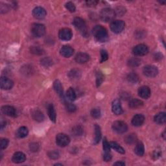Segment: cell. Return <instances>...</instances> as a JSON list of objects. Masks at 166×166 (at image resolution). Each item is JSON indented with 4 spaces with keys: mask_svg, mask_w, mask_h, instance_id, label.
Here are the masks:
<instances>
[{
    "mask_svg": "<svg viewBox=\"0 0 166 166\" xmlns=\"http://www.w3.org/2000/svg\"><path fill=\"white\" fill-rule=\"evenodd\" d=\"M92 33L94 35L95 40L99 42H105L108 40V31L102 25H96L92 30Z\"/></svg>",
    "mask_w": 166,
    "mask_h": 166,
    "instance_id": "6da1fadb",
    "label": "cell"
},
{
    "mask_svg": "<svg viewBox=\"0 0 166 166\" xmlns=\"http://www.w3.org/2000/svg\"><path fill=\"white\" fill-rule=\"evenodd\" d=\"M73 24L75 27V28L79 31L81 35L85 36V37H88V33L87 25L85 21L81 18L76 17L73 20Z\"/></svg>",
    "mask_w": 166,
    "mask_h": 166,
    "instance_id": "7a4b0ae2",
    "label": "cell"
},
{
    "mask_svg": "<svg viewBox=\"0 0 166 166\" xmlns=\"http://www.w3.org/2000/svg\"><path fill=\"white\" fill-rule=\"evenodd\" d=\"M115 16H116V13L115 11L111 8H103L100 12V18L101 20L105 22H108L112 21Z\"/></svg>",
    "mask_w": 166,
    "mask_h": 166,
    "instance_id": "3957f363",
    "label": "cell"
},
{
    "mask_svg": "<svg viewBox=\"0 0 166 166\" xmlns=\"http://www.w3.org/2000/svg\"><path fill=\"white\" fill-rule=\"evenodd\" d=\"M31 33L35 37L40 38L45 33V27L41 24H34L31 26Z\"/></svg>",
    "mask_w": 166,
    "mask_h": 166,
    "instance_id": "277c9868",
    "label": "cell"
},
{
    "mask_svg": "<svg viewBox=\"0 0 166 166\" xmlns=\"http://www.w3.org/2000/svg\"><path fill=\"white\" fill-rule=\"evenodd\" d=\"M112 130L118 134H123L128 130V126L126 123L123 121H116L112 124Z\"/></svg>",
    "mask_w": 166,
    "mask_h": 166,
    "instance_id": "5b68a950",
    "label": "cell"
},
{
    "mask_svg": "<svg viewBox=\"0 0 166 166\" xmlns=\"http://www.w3.org/2000/svg\"><path fill=\"white\" fill-rule=\"evenodd\" d=\"M125 22L123 20H114L110 24V29L116 34L121 33L125 29Z\"/></svg>",
    "mask_w": 166,
    "mask_h": 166,
    "instance_id": "8992f818",
    "label": "cell"
},
{
    "mask_svg": "<svg viewBox=\"0 0 166 166\" xmlns=\"http://www.w3.org/2000/svg\"><path fill=\"white\" fill-rule=\"evenodd\" d=\"M149 52V48L146 45L138 44L136 45L132 49V53L135 56L141 57L144 56Z\"/></svg>",
    "mask_w": 166,
    "mask_h": 166,
    "instance_id": "52a82bcc",
    "label": "cell"
},
{
    "mask_svg": "<svg viewBox=\"0 0 166 166\" xmlns=\"http://www.w3.org/2000/svg\"><path fill=\"white\" fill-rule=\"evenodd\" d=\"M70 142V139L69 136L65 134L60 133L56 136V143L57 145L61 147H66Z\"/></svg>",
    "mask_w": 166,
    "mask_h": 166,
    "instance_id": "ba28073f",
    "label": "cell"
},
{
    "mask_svg": "<svg viewBox=\"0 0 166 166\" xmlns=\"http://www.w3.org/2000/svg\"><path fill=\"white\" fill-rule=\"evenodd\" d=\"M143 73L147 77H154L158 74V70L154 66L147 65L143 68Z\"/></svg>",
    "mask_w": 166,
    "mask_h": 166,
    "instance_id": "9c48e42d",
    "label": "cell"
},
{
    "mask_svg": "<svg viewBox=\"0 0 166 166\" xmlns=\"http://www.w3.org/2000/svg\"><path fill=\"white\" fill-rule=\"evenodd\" d=\"M73 36V33L70 29L69 28H63L61 29L58 32V37L59 38L64 40L68 41L71 39Z\"/></svg>",
    "mask_w": 166,
    "mask_h": 166,
    "instance_id": "30bf717a",
    "label": "cell"
},
{
    "mask_svg": "<svg viewBox=\"0 0 166 166\" xmlns=\"http://www.w3.org/2000/svg\"><path fill=\"white\" fill-rule=\"evenodd\" d=\"M0 85L3 90H8L12 88L14 82L6 77H2L0 80Z\"/></svg>",
    "mask_w": 166,
    "mask_h": 166,
    "instance_id": "8fae6325",
    "label": "cell"
},
{
    "mask_svg": "<svg viewBox=\"0 0 166 166\" xmlns=\"http://www.w3.org/2000/svg\"><path fill=\"white\" fill-rule=\"evenodd\" d=\"M2 112L3 114L9 117L15 118L16 116V110L15 107L9 105H5L2 107Z\"/></svg>",
    "mask_w": 166,
    "mask_h": 166,
    "instance_id": "7c38bea8",
    "label": "cell"
},
{
    "mask_svg": "<svg viewBox=\"0 0 166 166\" xmlns=\"http://www.w3.org/2000/svg\"><path fill=\"white\" fill-rule=\"evenodd\" d=\"M46 15H47V12H46V11L43 7H36L33 11V15L36 19H44Z\"/></svg>",
    "mask_w": 166,
    "mask_h": 166,
    "instance_id": "4fadbf2b",
    "label": "cell"
},
{
    "mask_svg": "<svg viewBox=\"0 0 166 166\" xmlns=\"http://www.w3.org/2000/svg\"><path fill=\"white\" fill-rule=\"evenodd\" d=\"M60 53L64 57L70 58L74 53V49L70 45H64L60 50Z\"/></svg>",
    "mask_w": 166,
    "mask_h": 166,
    "instance_id": "5bb4252c",
    "label": "cell"
},
{
    "mask_svg": "<svg viewBox=\"0 0 166 166\" xmlns=\"http://www.w3.org/2000/svg\"><path fill=\"white\" fill-rule=\"evenodd\" d=\"M112 110L113 113L116 115H121L123 114V110L120 101L119 99H115L112 102Z\"/></svg>",
    "mask_w": 166,
    "mask_h": 166,
    "instance_id": "9a60e30c",
    "label": "cell"
},
{
    "mask_svg": "<svg viewBox=\"0 0 166 166\" xmlns=\"http://www.w3.org/2000/svg\"><path fill=\"white\" fill-rule=\"evenodd\" d=\"M138 95L140 98L147 99L150 98L151 96V90L148 86H141L139 89H138Z\"/></svg>",
    "mask_w": 166,
    "mask_h": 166,
    "instance_id": "2e32d148",
    "label": "cell"
},
{
    "mask_svg": "<svg viewBox=\"0 0 166 166\" xmlns=\"http://www.w3.org/2000/svg\"><path fill=\"white\" fill-rule=\"evenodd\" d=\"M26 160L25 154L22 152H16L13 154L12 161L15 164H21L24 162Z\"/></svg>",
    "mask_w": 166,
    "mask_h": 166,
    "instance_id": "e0dca14e",
    "label": "cell"
},
{
    "mask_svg": "<svg viewBox=\"0 0 166 166\" xmlns=\"http://www.w3.org/2000/svg\"><path fill=\"white\" fill-rule=\"evenodd\" d=\"M145 121V117L144 115L138 114L135 115L132 119V125L135 127H140Z\"/></svg>",
    "mask_w": 166,
    "mask_h": 166,
    "instance_id": "ac0fdd59",
    "label": "cell"
},
{
    "mask_svg": "<svg viewBox=\"0 0 166 166\" xmlns=\"http://www.w3.org/2000/svg\"><path fill=\"white\" fill-rule=\"evenodd\" d=\"M90 56L88 54L86 53L80 52L77 53L75 56V61L79 64H85L89 61Z\"/></svg>",
    "mask_w": 166,
    "mask_h": 166,
    "instance_id": "d6986e66",
    "label": "cell"
},
{
    "mask_svg": "<svg viewBox=\"0 0 166 166\" xmlns=\"http://www.w3.org/2000/svg\"><path fill=\"white\" fill-rule=\"evenodd\" d=\"M53 88L60 98H61L62 99H64V97L63 88H62L61 82L58 80L55 81V82H53Z\"/></svg>",
    "mask_w": 166,
    "mask_h": 166,
    "instance_id": "ffe728a7",
    "label": "cell"
},
{
    "mask_svg": "<svg viewBox=\"0 0 166 166\" xmlns=\"http://www.w3.org/2000/svg\"><path fill=\"white\" fill-rule=\"evenodd\" d=\"M48 116L51 119V121L55 123L56 122V119H57V114L56 111H55L54 106L53 104H49L48 105Z\"/></svg>",
    "mask_w": 166,
    "mask_h": 166,
    "instance_id": "44dd1931",
    "label": "cell"
},
{
    "mask_svg": "<svg viewBox=\"0 0 166 166\" xmlns=\"http://www.w3.org/2000/svg\"><path fill=\"white\" fill-rule=\"evenodd\" d=\"M32 118L37 122H42L44 120V115L39 110H35L32 112Z\"/></svg>",
    "mask_w": 166,
    "mask_h": 166,
    "instance_id": "7402d4cb",
    "label": "cell"
},
{
    "mask_svg": "<svg viewBox=\"0 0 166 166\" xmlns=\"http://www.w3.org/2000/svg\"><path fill=\"white\" fill-rule=\"evenodd\" d=\"M134 153L139 156H143L145 153L144 145L141 141H138L136 143V147L134 148Z\"/></svg>",
    "mask_w": 166,
    "mask_h": 166,
    "instance_id": "603a6c76",
    "label": "cell"
},
{
    "mask_svg": "<svg viewBox=\"0 0 166 166\" xmlns=\"http://www.w3.org/2000/svg\"><path fill=\"white\" fill-rule=\"evenodd\" d=\"M155 123L159 125H163L166 122V114L165 112H160L154 117Z\"/></svg>",
    "mask_w": 166,
    "mask_h": 166,
    "instance_id": "cb8c5ba5",
    "label": "cell"
},
{
    "mask_svg": "<svg viewBox=\"0 0 166 166\" xmlns=\"http://www.w3.org/2000/svg\"><path fill=\"white\" fill-rule=\"evenodd\" d=\"M68 77L70 79L75 81L80 79L81 77V72L77 69H73L68 73Z\"/></svg>",
    "mask_w": 166,
    "mask_h": 166,
    "instance_id": "d4e9b609",
    "label": "cell"
},
{
    "mask_svg": "<svg viewBox=\"0 0 166 166\" xmlns=\"http://www.w3.org/2000/svg\"><path fill=\"white\" fill-rule=\"evenodd\" d=\"M95 138H94V144H98L99 143L100 140H101V137H102V134H101V127L98 124L95 125Z\"/></svg>",
    "mask_w": 166,
    "mask_h": 166,
    "instance_id": "484cf974",
    "label": "cell"
},
{
    "mask_svg": "<svg viewBox=\"0 0 166 166\" xmlns=\"http://www.w3.org/2000/svg\"><path fill=\"white\" fill-rule=\"evenodd\" d=\"M28 134H29L28 128H27L26 127H21L17 130L16 135L18 138H24L28 135Z\"/></svg>",
    "mask_w": 166,
    "mask_h": 166,
    "instance_id": "4316f807",
    "label": "cell"
},
{
    "mask_svg": "<svg viewBox=\"0 0 166 166\" xmlns=\"http://www.w3.org/2000/svg\"><path fill=\"white\" fill-rule=\"evenodd\" d=\"M143 105H144L143 101L138 99H132L129 101V107L134 109L139 108L141 107Z\"/></svg>",
    "mask_w": 166,
    "mask_h": 166,
    "instance_id": "83f0119b",
    "label": "cell"
},
{
    "mask_svg": "<svg viewBox=\"0 0 166 166\" xmlns=\"http://www.w3.org/2000/svg\"><path fill=\"white\" fill-rule=\"evenodd\" d=\"M127 80L128 82L131 83V84H136V83L139 81V77L136 74V73H128L127 76Z\"/></svg>",
    "mask_w": 166,
    "mask_h": 166,
    "instance_id": "f1b7e54d",
    "label": "cell"
},
{
    "mask_svg": "<svg viewBox=\"0 0 166 166\" xmlns=\"http://www.w3.org/2000/svg\"><path fill=\"white\" fill-rule=\"evenodd\" d=\"M110 145L111 147V148L114 149L116 151H117L118 153H120V154H125V151L123 148V147L119 145L117 142L116 141H111L110 143Z\"/></svg>",
    "mask_w": 166,
    "mask_h": 166,
    "instance_id": "f546056e",
    "label": "cell"
},
{
    "mask_svg": "<svg viewBox=\"0 0 166 166\" xmlns=\"http://www.w3.org/2000/svg\"><path fill=\"white\" fill-rule=\"evenodd\" d=\"M66 97L70 101H73L76 99V93L73 88H70L66 91Z\"/></svg>",
    "mask_w": 166,
    "mask_h": 166,
    "instance_id": "4dcf8cb0",
    "label": "cell"
},
{
    "mask_svg": "<svg viewBox=\"0 0 166 166\" xmlns=\"http://www.w3.org/2000/svg\"><path fill=\"white\" fill-rule=\"evenodd\" d=\"M141 64V60L136 57H134L128 60V66L130 67H138Z\"/></svg>",
    "mask_w": 166,
    "mask_h": 166,
    "instance_id": "1f68e13d",
    "label": "cell"
},
{
    "mask_svg": "<svg viewBox=\"0 0 166 166\" xmlns=\"http://www.w3.org/2000/svg\"><path fill=\"white\" fill-rule=\"evenodd\" d=\"M125 141L127 144H133L135 142L137 141V136L135 134L132 133L130 134L127 135L125 138Z\"/></svg>",
    "mask_w": 166,
    "mask_h": 166,
    "instance_id": "d6a6232c",
    "label": "cell"
},
{
    "mask_svg": "<svg viewBox=\"0 0 166 166\" xmlns=\"http://www.w3.org/2000/svg\"><path fill=\"white\" fill-rule=\"evenodd\" d=\"M83 132H84V130L81 125H75L72 128V133L75 136H82Z\"/></svg>",
    "mask_w": 166,
    "mask_h": 166,
    "instance_id": "836d02e7",
    "label": "cell"
},
{
    "mask_svg": "<svg viewBox=\"0 0 166 166\" xmlns=\"http://www.w3.org/2000/svg\"><path fill=\"white\" fill-rule=\"evenodd\" d=\"M96 77V86L97 87H99L102 84L104 81V75L101 71H98L95 74Z\"/></svg>",
    "mask_w": 166,
    "mask_h": 166,
    "instance_id": "e575fe53",
    "label": "cell"
},
{
    "mask_svg": "<svg viewBox=\"0 0 166 166\" xmlns=\"http://www.w3.org/2000/svg\"><path fill=\"white\" fill-rule=\"evenodd\" d=\"M31 51L32 53L37 55H42L44 53V51L43 50V49L38 47V46H33V47L31 48Z\"/></svg>",
    "mask_w": 166,
    "mask_h": 166,
    "instance_id": "d590c367",
    "label": "cell"
},
{
    "mask_svg": "<svg viewBox=\"0 0 166 166\" xmlns=\"http://www.w3.org/2000/svg\"><path fill=\"white\" fill-rule=\"evenodd\" d=\"M91 116L95 119H98L101 116V110L99 108H95L91 110Z\"/></svg>",
    "mask_w": 166,
    "mask_h": 166,
    "instance_id": "8d00e7d4",
    "label": "cell"
},
{
    "mask_svg": "<svg viewBox=\"0 0 166 166\" xmlns=\"http://www.w3.org/2000/svg\"><path fill=\"white\" fill-rule=\"evenodd\" d=\"M103 148L105 153H110V149H111V147L110 145V143H108L107 138H104L103 141Z\"/></svg>",
    "mask_w": 166,
    "mask_h": 166,
    "instance_id": "74e56055",
    "label": "cell"
},
{
    "mask_svg": "<svg viewBox=\"0 0 166 166\" xmlns=\"http://www.w3.org/2000/svg\"><path fill=\"white\" fill-rule=\"evenodd\" d=\"M48 156L49 158L51 160H57L59 158L60 154L58 153V151L56 150H53V151H50L48 152Z\"/></svg>",
    "mask_w": 166,
    "mask_h": 166,
    "instance_id": "f35d334b",
    "label": "cell"
},
{
    "mask_svg": "<svg viewBox=\"0 0 166 166\" xmlns=\"http://www.w3.org/2000/svg\"><path fill=\"white\" fill-rule=\"evenodd\" d=\"M41 64L45 67H49L53 64V61L49 57H45L41 60Z\"/></svg>",
    "mask_w": 166,
    "mask_h": 166,
    "instance_id": "ab89813d",
    "label": "cell"
},
{
    "mask_svg": "<svg viewBox=\"0 0 166 166\" xmlns=\"http://www.w3.org/2000/svg\"><path fill=\"white\" fill-rule=\"evenodd\" d=\"M100 54H101V61H100L101 63L107 61L108 58V54L107 51H106L105 49H101L100 51Z\"/></svg>",
    "mask_w": 166,
    "mask_h": 166,
    "instance_id": "60d3db41",
    "label": "cell"
},
{
    "mask_svg": "<svg viewBox=\"0 0 166 166\" xmlns=\"http://www.w3.org/2000/svg\"><path fill=\"white\" fill-rule=\"evenodd\" d=\"M65 105L67 111H68L69 112H74L76 111L77 107L75 105L71 103H65Z\"/></svg>",
    "mask_w": 166,
    "mask_h": 166,
    "instance_id": "b9f144b4",
    "label": "cell"
},
{
    "mask_svg": "<svg viewBox=\"0 0 166 166\" xmlns=\"http://www.w3.org/2000/svg\"><path fill=\"white\" fill-rule=\"evenodd\" d=\"M65 7L66 8L67 10H68L70 12H74L76 10V7H75V5H74V3L71 2H69L66 3L65 4Z\"/></svg>",
    "mask_w": 166,
    "mask_h": 166,
    "instance_id": "7bdbcfd3",
    "label": "cell"
},
{
    "mask_svg": "<svg viewBox=\"0 0 166 166\" xmlns=\"http://www.w3.org/2000/svg\"><path fill=\"white\" fill-rule=\"evenodd\" d=\"M162 156V150L160 148L156 149L153 153V158L156 160L159 159Z\"/></svg>",
    "mask_w": 166,
    "mask_h": 166,
    "instance_id": "ee69618b",
    "label": "cell"
},
{
    "mask_svg": "<svg viewBox=\"0 0 166 166\" xmlns=\"http://www.w3.org/2000/svg\"><path fill=\"white\" fill-rule=\"evenodd\" d=\"M8 140L7 138H2L1 139V141H0V149L1 150L5 149L8 145Z\"/></svg>",
    "mask_w": 166,
    "mask_h": 166,
    "instance_id": "f6af8a7d",
    "label": "cell"
},
{
    "mask_svg": "<svg viewBox=\"0 0 166 166\" xmlns=\"http://www.w3.org/2000/svg\"><path fill=\"white\" fill-rule=\"evenodd\" d=\"M39 147H40V146H39L38 144V143H36V142L31 143L29 145V149H30L31 151H32V152L38 151L39 149Z\"/></svg>",
    "mask_w": 166,
    "mask_h": 166,
    "instance_id": "bcb514c9",
    "label": "cell"
},
{
    "mask_svg": "<svg viewBox=\"0 0 166 166\" xmlns=\"http://www.w3.org/2000/svg\"><path fill=\"white\" fill-rule=\"evenodd\" d=\"M112 159V154L110 153H105L103 154V160L105 162H109Z\"/></svg>",
    "mask_w": 166,
    "mask_h": 166,
    "instance_id": "7dc6e473",
    "label": "cell"
},
{
    "mask_svg": "<svg viewBox=\"0 0 166 166\" xmlns=\"http://www.w3.org/2000/svg\"><path fill=\"white\" fill-rule=\"evenodd\" d=\"M86 3L88 7H94L97 5V4L98 3V1H93V0H90V1H87L86 2Z\"/></svg>",
    "mask_w": 166,
    "mask_h": 166,
    "instance_id": "c3c4849f",
    "label": "cell"
},
{
    "mask_svg": "<svg viewBox=\"0 0 166 166\" xmlns=\"http://www.w3.org/2000/svg\"><path fill=\"white\" fill-rule=\"evenodd\" d=\"M121 12H122V13L124 14L125 12V8H123V7H118L117 9H116V11H115V13H116V15H121Z\"/></svg>",
    "mask_w": 166,
    "mask_h": 166,
    "instance_id": "681fc988",
    "label": "cell"
},
{
    "mask_svg": "<svg viewBox=\"0 0 166 166\" xmlns=\"http://www.w3.org/2000/svg\"><path fill=\"white\" fill-rule=\"evenodd\" d=\"M1 6L3 7H3H1V12H2V13L6 12L7 11H8L9 8H8V7L7 5H1Z\"/></svg>",
    "mask_w": 166,
    "mask_h": 166,
    "instance_id": "f907efd6",
    "label": "cell"
},
{
    "mask_svg": "<svg viewBox=\"0 0 166 166\" xmlns=\"http://www.w3.org/2000/svg\"><path fill=\"white\" fill-rule=\"evenodd\" d=\"M114 165H125V163L122 162V161H118V162H116V163L114 164Z\"/></svg>",
    "mask_w": 166,
    "mask_h": 166,
    "instance_id": "816d5d0a",
    "label": "cell"
},
{
    "mask_svg": "<svg viewBox=\"0 0 166 166\" xmlns=\"http://www.w3.org/2000/svg\"><path fill=\"white\" fill-rule=\"evenodd\" d=\"M162 54H160V53H156L155 55V59L156 60H160V59H162Z\"/></svg>",
    "mask_w": 166,
    "mask_h": 166,
    "instance_id": "f5cc1de1",
    "label": "cell"
},
{
    "mask_svg": "<svg viewBox=\"0 0 166 166\" xmlns=\"http://www.w3.org/2000/svg\"><path fill=\"white\" fill-rule=\"evenodd\" d=\"M6 126V122L5 121H2V123H1V129L2 130H3V129L4 128V127Z\"/></svg>",
    "mask_w": 166,
    "mask_h": 166,
    "instance_id": "db71d44e",
    "label": "cell"
},
{
    "mask_svg": "<svg viewBox=\"0 0 166 166\" xmlns=\"http://www.w3.org/2000/svg\"><path fill=\"white\" fill-rule=\"evenodd\" d=\"M55 165H62V164H55Z\"/></svg>",
    "mask_w": 166,
    "mask_h": 166,
    "instance_id": "11a10c76",
    "label": "cell"
}]
</instances>
